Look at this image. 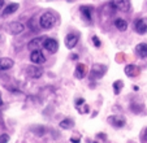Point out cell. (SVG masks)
Returning <instances> with one entry per match:
<instances>
[{
    "instance_id": "obj_8",
    "label": "cell",
    "mask_w": 147,
    "mask_h": 143,
    "mask_svg": "<svg viewBox=\"0 0 147 143\" xmlns=\"http://www.w3.org/2000/svg\"><path fill=\"white\" fill-rule=\"evenodd\" d=\"M30 61L33 64L39 65V64L46 63V56L43 55L42 50H34V51H31V53H30Z\"/></svg>"
},
{
    "instance_id": "obj_3",
    "label": "cell",
    "mask_w": 147,
    "mask_h": 143,
    "mask_svg": "<svg viewBox=\"0 0 147 143\" xmlns=\"http://www.w3.org/2000/svg\"><path fill=\"white\" fill-rule=\"evenodd\" d=\"M111 7L120 12H128L130 9V0H111Z\"/></svg>"
},
{
    "instance_id": "obj_6",
    "label": "cell",
    "mask_w": 147,
    "mask_h": 143,
    "mask_svg": "<svg viewBox=\"0 0 147 143\" xmlns=\"http://www.w3.org/2000/svg\"><path fill=\"white\" fill-rule=\"evenodd\" d=\"M42 74H43V69L40 66H36V65H29L26 68V76L30 78H40Z\"/></svg>"
},
{
    "instance_id": "obj_4",
    "label": "cell",
    "mask_w": 147,
    "mask_h": 143,
    "mask_svg": "<svg viewBox=\"0 0 147 143\" xmlns=\"http://www.w3.org/2000/svg\"><path fill=\"white\" fill-rule=\"evenodd\" d=\"M24 30H25V26H24V24H21V22H17V21L11 22V24L7 26V31H8L9 34H12V35H18V34H21Z\"/></svg>"
},
{
    "instance_id": "obj_17",
    "label": "cell",
    "mask_w": 147,
    "mask_h": 143,
    "mask_svg": "<svg viewBox=\"0 0 147 143\" xmlns=\"http://www.w3.org/2000/svg\"><path fill=\"white\" fill-rule=\"evenodd\" d=\"M124 72L128 77H136V76L138 74V68H137L136 65H133V64H129V65L125 66Z\"/></svg>"
},
{
    "instance_id": "obj_12",
    "label": "cell",
    "mask_w": 147,
    "mask_h": 143,
    "mask_svg": "<svg viewBox=\"0 0 147 143\" xmlns=\"http://www.w3.org/2000/svg\"><path fill=\"white\" fill-rule=\"evenodd\" d=\"M87 74V66L85 65V64H77V66H76V70H74V76L76 78H78V80H82V78H85Z\"/></svg>"
},
{
    "instance_id": "obj_7",
    "label": "cell",
    "mask_w": 147,
    "mask_h": 143,
    "mask_svg": "<svg viewBox=\"0 0 147 143\" xmlns=\"http://www.w3.org/2000/svg\"><path fill=\"white\" fill-rule=\"evenodd\" d=\"M43 48H46L48 52L55 53V52H57V50H59V43H57V40L53 38H45Z\"/></svg>"
},
{
    "instance_id": "obj_27",
    "label": "cell",
    "mask_w": 147,
    "mask_h": 143,
    "mask_svg": "<svg viewBox=\"0 0 147 143\" xmlns=\"http://www.w3.org/2000/svg\"><path fill=\"white\" fill-rule=\"evenodd\" d=\"M144 139H146V142H147V129H146V132H144Z\"/></svg>"
},
{
    "instance_id": "obj_18",
    "label": "cell",
    "mask_w": 147,
    "mask_h": 143,
    "mask_svg": "<svg viewBox=\"0 0 147 143\" xmlns=\"http://www.w3.org/2000/svg\"><path fill=\"white\" fill-rule=\"evenodd\" d=\"M115 26L117 28V30L125 31L126 29H128V22L125 21L124 18H116L115 20Z\"/></svg>"
},
{
    "instance_id": "obj_9",
    "label": "cell",
    "mask_w": 147,
    "mask_h": 143,
    "mask_svg": "<svg viewBox=\"0 0 147 143\" xmlns=\"http://www.w3.org/2000/svg\"><path fill=\"white\" fill-rule=\"evenodd\" d=\"M108 124L117 127V129H120V127H122L126 124V120H125V117H122V116H109Z\"/></svg>"
},
{
    "instance_id": "obj_14",
    "label": "cell",
    "mask_w": 147,
    "mask_h": 143,
    "mask_svg": "<svg viewBox=\"0 0 147 143\" xmlns=\"http://www.w3.org/2000/svg\"><path fill=\"white\" fill-rule=\"evenodd\" d=\"M14 65V61L11 57H0V72L8 70Z\"/></svg>"
},
{
    "instance_id": "obj_16",
    "label": "cell",
    "mask_w": 147,
    "mask_h": 143,
    "mask_svg": "<svg viewBox=\"0 0 147 143\" xmlns=\"http://www.w3.org/2000/svg\"><path fill=\"white\" fill-rule=\"evenodd\" d=\"M136 53L139 57H147V43H139L136 46Z\"/></svg>"
},
{
    "instance_id": "obj_19",
    "label": "cell",
    "mask_w": 147,
    "mask_h": 143,
    "mask_svg": "<svg viewBox=\"0 0 147 143\" xmlns=\"http://www.w3.org/2000/svg\"><path fill=\"white\" fill-rule=\"evenodd\" d=\"M73 125H74V121L69 117L64 118V120L60 122V127L61 129H64V130H68V129H70V127H73Z\"/></svg>"
},
{
    "instance_id": "obj_25",
    "label": "cell",
    "mask_w": 147,
    "mask_h": 143,
    "mask_svg": "<svg viewBox=\"0 0 147 143\" xmlns=\"http://www.w3.org/2000/svg\"><path fill=\"white\" fill-rule=\"evenodd\" d=\"M77 59H78L77 53H74V55H72V60H77Z\"/></svg>"
},
{
    "instance_id": "obj_26",
    "label": "cell",
    "mask_w": 147,
    "mask_h": 143,
    "mask_svg": "<svg viewBox=\"0 0 147 143\" xmlns=\"http://www.w3.org/2000/svg\"><path fill=\"white\" fill-rule=\"evenodd\" d=\"M4 7V0H0V9Z\"/></svg>"
},
{
    "instance_id": "obj_13",
    "label": "cell",
    "mask_w": 147,
    "mask_h": 143,
    "mask_svg": "<svg viewBox=\"0 0 147 143\" xmlns=\"http://www.w3.org/2000/svg\"><path fill=\"white\" fill-rule=\"evenodd\" d=\"M43 42H45V38L43 36H38V38H34L30 40L29 43V50L34 51V50H40V47H43Z\"/></svg>"
},
{
    "instance_id": "obj_28",
    "label": "cell",
    "mask_w": 147,
    "mask_h": 143,
    "mask_svg": "<svg viewBox=\"0 0 147 143\" xmlns=\"http://www.w3.org/2000/svg\"><path fill=\"white\" fill-rule=\"evenodd\" d=\"M3 104V99H1V95H0V105Z\"/></svg>"
},
{
    "instance_id": "obj_24",
    "label": "cell",
    "mask_w": 147,
    "mask_h": 143,
    "mask_svg": "<svg viewBox=\"0 0 147 143\" xmlns=\"http://www.w3.org/2000/svg\"><path fill=\"white\" fill-rule=\"evenodd\" d=\"M70 142L72 143H80V139H78V138H70Z\"/></svg>"
},
{
    "instance_id": "obj_1",
    "label": "cell",
    "mask_w": 147,
    "mask_h": 143,
    "mask_svg": "<svg viewBox=\"0 0 147 143\" xmlns=\"http://www.w3.org/2000/svg\"><path fill=\"white\" fill-rule=\"evenodd\" d=\"M56 24V17L52 13L47 12V13H43L39 18V28L45 29V30H50L53 28V25Z\"/></svg>"
},
{
    "instance_id": "obj_10",
    "label": "cell",
    "mask_w": 147,
    "mask_h": 143,
    "mask_svg": "<svg viewBox=\"0 0 147 143\" xmlns=\"http://www.w3.org/2000/svg\"><path fill=\"white\" fill-rule=\"evenodd\" d=\"M134 29L138 34L143 35V34L147 33V18H139L136 21L134 24Z\"/></svg>"
},
{
    "instance_id": "obj_11",
    "label": "cell",
    "mask_w": 147,
    "mask_h": 143,
    "mask_svg": "<svg viewBox=\"0 0 147 143\" xmlns=\"http://www.w3.org/2000/svg\"><path fill=\"white\" fill-rule=\"evenodd\" d=\"M78 35L77 34H73V33H70V34H68L67 36H65V46H67V48H69V50H72V48H74L76 46H77V43H78Z\"/></svg>"
},
{
    "instance_id": "obj_21",
    "label": "cell",
    "mask_w": 147,
    "mask_h": 143,
    "mask_svg": "<svg viewBox=\"0 0 147 143\" xmlns=\"http://www.w3.org/2000/svg\"><path fill=\"white\" fill-rule=\"evenodd\" d=\"M92 43H94V46L96 47V48H99V47L102 46V42H100V39L98 38L96 35H94V36H92Z\"/></svg>"
},
{
    "instance_id": "obj_20",
    "label": "cell",
    "mask_w": 147,
    "mask_h": 143,
    "mask_svg": "<svg viewBox=\"0 0 147 143\" xmlns=\"http://www.w3.org/2000/svg\"><path fill=\"white\" fill-rule=\"evenodd\" d=\"M122 86H124V83H122V81H121V80L115 81V82H113V92L116 94V95H119V94L121 92Z\"/></svg>"
},
{
    "instance_id": "obj_5",
    "label": "cell",
    "mask_w": 147,
    "mask_h": 143,
    "mask_svg": "<svg viewBox=\"0 0 147 143\" xmlns=\"http://www.w3.org/2000/svg\"><path fill=\"white\" fill-rule=\"evenodd\" d=\"M80 12L82 18L86 22H91L92 21V13H94V8L91 5H81L80 7Z\"/></svg>"
},
{
    "instance_id": "obj_15",
    "label": "cell",
    "mask_w": 147,
    "mask_h": 143,
    "mask_svg": "<svg viewBox=\"0 0 147 143\" xmlns=\"http://www.w3.org/2000/svg\"><path fill=\"white\" fill-rule=\"evenodd\" d=\"M18 8H20V4L18 3H11V4H8V5L4 8V11H3V17L11 16V14L16 13V12L18 11Z\"/></svg>"
},
{
    "instance_id": "obj_2",
    "label": "cell",
    "mask_w": 147,
    "mask_h": 143,
    "mask_svg": "<svg viewBox=\"0 0 147 143\" xmlns=\"http://www.w3.org/2000/svg\"><path fill=\"white\" fill-rule=\"evenodd\" d=\"M106 69L107 68L103 64H94L91 70H90V78L91 80H99V78H102L104 76V73H106Z\"/></svg>"
},
{
    "instance_id": "obj_23",
    "label": "cell",
    "mask_w": 147,
    "mask_h": 143,
    "mask_svg": "<svg viewBox=\"0 0 147 143\" xmlns=\"http://www.w3.org/2000/svg\"><path fill=\"white\" fill-rule=\"evenodd\" d=\"M82 104H85V100H83L82 98H80V99L76 100V105H77V107H80V105H82Z\"/></svg>"
},
{
    "instance_id": "obj_29",
    "label": "cell",
    "mask_w": 147,
    "mask_h": 143,
    "mask_svg": "<svg viewBox=\"0 0 147 143\" xmlns=\"http://www.w3.org/2000/svg\"><path fill=\"white\" fill-rule=\"evenodd\" d=\"M89 143H96V142H89Z\"/></svg>"
},
{
    "instance_id": "obj_22",
    "label": "cell",
    "mask_w": 147,
    "mask_h": 143,
    "mask_svg": "<svg viewBox=\"0 0 147 143\" xmlns=\"http://www.w3.org/2000/svg\"><path fill=\"white\" fill-rule=\"evenodd\" d=\"M9 142V135L8 134H1L0 135V143H8Z\"/></svg>"
}]
</instances>
